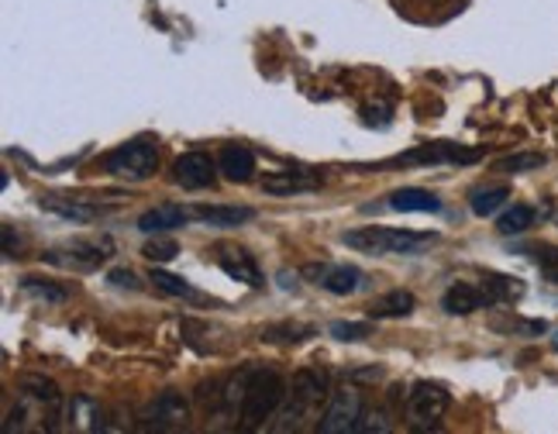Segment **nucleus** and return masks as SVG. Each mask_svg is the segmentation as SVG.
I'll list each match as a JSON object with an SVG mask.
<instances>
[{
	"mask_svg": "<svg viewBox=\"0 0 558 434\" xmlns=\"http://www.w3.org/2000/svg\"><path fill=\"white\" fill-rule=\"evenodd\" d=\"M193 217H197V221L207 225V228H239V225L252 221L255 210L252 207H225V204H214V207H197V210H193Z\"/></svg>",
	"mask_w": 558,
	"mask_h": 434,
	"instance_id": "nucleus-19",
	"label": "nucleus"
},
{
	"mask_svg": "<svg viewBox=\"0 0 558 434\" xmlns=\"http://www.w3.org/2000/svg\"><path fill=\"white\" fill-rule=\"evenodd\" d=\"M507 201H510V186H486V190L472 193L469 204H472V214L489 217V214H497Z\"/></svg>",
	"mask_w": 558,
	"mask_h": 434,
	"instance_id": "nucleus-21",
	"label": "nucleus"
},
{
	"mask_svg": "<svg viewBox=\"0 0 558 434\" xmlns=\"http://www.w3.org/2000/svg\"><path fill=\"white\" fill-rule=\"evenodd\" d=\"M369 335H373L369 321H335L331 324V338H338V341H362Z\"/></svg>",
	"mask_w": 558,
	"mask_h": 434,
	"instance_id": "nucleus-27",
	"label": "nucleus"
},
{
	"mask_svg": "<svg viewBox=\"0 0 558 434\" xmlns=\"http://www.w3.org/2000/svg\"><path fill=\"white\" fill-rule=\"evenodd\" d=\"M153 284H156V290H162V293H169V297H183V300H204L197 290H193L186 279H180V276H169L166 269H153Z\"/></svg>",
	"mask_w": 558,
	"mask_h": 434,
	"instance_id": "nucleus-25",
	"label": "nucleus"
},
{
	"mask_svg": "<svg viewBox=\"0 0 558 434\" xmlns=\"http://www.w3.org/2000/svg\"><path fill=\"white\" fill-rule=\"evenodd\" d=\"M218 266H221L231 279H239V284H245V287H263V284H266L259 263H255V258H252L245 249H221V252H218Z\"/></svg>",
	"mask_w": 558,
	"mask_h": 434,
	"instance_id": "nucleus-14",
	"label": "nucleus"
},
{
	"mask_svg": "<svg viewBox=\"0 0 558 434\" xmlns=\"http://www.w3.org/2000/svg\"><path fill=\"white\" fill-rule=\"evenodd\" d=\"M441 308L452 317H465V314H476L483 308H493V300H489L483 284H452L441 297Z\"/></svg>",
	"mask_w": 558,
	"mask_h": 434,
	"instance_id": "nucleus-12",
	"label": "nucleus"
},
{
	"mask_svg": "<svg viewBox=\"0 0 558 434\" xmlns=\"http://www.w3.org/2000/svg\"><path fill=\"white\" fill-rule=\"evenodd\" d=\"M38 207H41V210H49V214L66 217V221H76V225H90V221H97V217L104 214V207H97V204H87V201H66V197H41Z\"/></svg>",
	"mask_w": 558,
	"mask_h": 434,
	"instance_id": "nucleus-17",
	"label": "nucleus"
},
{
	"mask_svg": "<svg viewBox=\"0 0 558 434\" xmlns=\"http://www.w3.org/2000/svg\"><path fill=\"white\" fill-rule=\"evenodd\" d=\"M328 394V376L320 369H300L293 383L287 386V400L279 407L272 431L290 434V431H304L311 421H317V410L325 403Z\"/></svg>",
	"mask_w": 558,
	"mask_h": 434,
	"instance_id": "nucleus-1",
	"label": "nucleus"
},
{
	"mask_svg": "<svg viewBox=\"0 0 558 434\" xmlns=\"http://www.w3.org/2000/svg\"><path fill=\"white\" fill-rule=\"evenodd\" d=\"M548 159L542 156V152H518V156H507L497 162L500 172H531V169H542Z\"/></svg>",
	"mask_w": 558,
	"mask_h": 434,
	"instance_id": "nucleus-26",
	"label": "nucleus"
},
{
	"mask_svg": "<svg viewBox=\"0 0 558 434\" xmlns=\"http://www.w3.org/2000/svg\"><path fill=\"white\" fill-rule=\"evenodd\" d=\"M287 400V383L272 369H248V383H245V400H242V431H259L266 427L279 407Z\"/></svg>",
	"mask_w": 558,
	"mask_h": 434,
	"instance_id": "nucleus-3",
	"label": "nucleus"
},
{
	"mask_svg": "<svg viewBox=\"0 0 558 434\" xmlns=\"http://www.w3.org/2000/svg\"><path fill=\"white\" fill-rule=\"evenodd\" d=\"M190 217H193V210H186V207H180V204H159V207L145 210V214L138 217V231H142V234H166V231L183 228V225L190 221Z\"/></svg>",
	"mask_w": 558,
	"mask_h": 434,
	"instance_id": "nucleus-13",
	"label": "nucleus"
},
{
	"mask_svg": "<svg viewBox=\"0 0 558 434\" xmlns=\"http://www.w3.org/2000/svg\"><path fill=\"white\" fill-rule=\"evenodd\" d=\"M114 252V242L111 238H80V242H70L66 249H52L46 252V263L52 266H62V269H97L100 263H107Z\"/></svg>",
	"mask_w": 558,
	"mask_h": 434,
	"instance_id": "nucleus-6",
	"label": "nucleus"
},
{
	"mask_svg": "<svg viewBox=\"0 0 558 434\" xmlns=\"http://www.w3.org/2000/svg\"><path fill=\"white\" fill-rule=\"evenodd\" d=\"M390 207L400 210V214H438L441 210V201L435 197L432 190H421V186H407V190H397L390 197Z\"/></svg>",
	"mask_w": 558,
	"mask_h": 434,
	"instance_id": "nucleus-18",
	"label": "nucleus"
},
{
	"mask_svg": "<svg viewBox=\"0 0 558 434\" xmlns=\"http://www.w3.org/2000/svg\"><path fill=\"white\" fill-rule=\"evenodd\" d=\"M417 308V300L414 293H407V290H390V293H383L373 300V308H369V317H407V314H414Z\"/></svg>",
	"mask_w": 558,
	"mask_h": 434,
	"instance_id": "nucleus-20",
	"label": "nucleus"
},
{
	"mask_svg": "<svg viewBox=\"0 0 558 434\" xmlns=\"http://www.w3.org/2000/svg\"><path fill=\"white\" fill-rule=\"evenodd\" d=\"M551 349H555V352H558V331H555V335H551Z\"/></svg>",
	"mask_w": 558,
	"mask_h": 434,
	"instance_id": "nucleus-34",
	"label": "nucleus"
},
{
	"mask_svg": "<svg viewBox=\"0 0 558 434\" xmlns=\"http://www.w3.org/2000/svg\"><path fill=\"white\" fill-rule=\"evenodd\" d=\"M393 424H390V418H386V410H373V414H362V421H359V431L355 434H373V431H379V434H386Z\"/></svg>",
	"mask_w": 558,
	"mask_h": 434,
	"instance_id": "nucleus-31",
	"label": "nucleus"
},
{
	"mask_svg": "<svg viewBox=\"0 0 558 434\" xmlns=\"http://www.w3.org/2000/svg\"><path fill=\"white\" fill-rule=\"evenodd\" d=\"M534 225V207L527 204H513L500 214V221H497V231L500 234H521Z\"/></svg>",
	"mask_w": 558,
	"mask_h": 434,
	"instance_id": "nucleus-23",
	"label": "nucleus"
},
{
	"mask_svg": "<svg viewBox=\"0 0 558 434\" xmlns=\"http://www.w3.org/2000/svg\"><path fill=\"white\" fill-rule=\"evenodd\" d=\"M142 421H145L142 424L145 431H159V434L183 431L190 424V407H186L183 394H177V389H166V394H159L153 403H148Z\"/></svg>",
	"mask_w": 558,
	"mask_h": 434,
	"instance_id": "nucleus-9",
	"label": "nucleus"
},
{
	"mask_svg": "<svg viewBox=\"0 0 558 434\" xmlns=\"http://www.w3.org/2000/svg\"><path fill=\"white\" fill-rule=\"evenodd\" d=\"M320 186V177L304 169H283V172H269L263 190L272 193V197H293V193H311Z\"/></svg>",
	"mask_w": 558,
	"mask_h": 434,
	"instance_id": "nucleus-15",
	"label": "nucleus"
},
{
	"mask_svg": "<svg viewBox=\"0 0 558 434\" xmlns=\"http://www.w3.org/2000/svg\"><path fill=\"white\" fill-rule=\"evenodd\" d=\"M304 276L335 297H352L359 290H366V273L355 266H341V263H314L304 269Z\"/></svg>",
	"mask_w": 558,
	"mask_h": 434,
	"instance_id": "nucleus-10",
	"label": "nucleus"
},
{
	"mask_svg": "<svg viewBox=\"0 0 558 434\" xmlns=\"http://www.w3.org/2000/svg\"><path fill=\"white\" fill-rule=\"evenodd\" d=\"M21 397H32L38 403H46V407H59V386L46 376H25L21 379Z\"/></svg>",
	"mask_w": 558,
	"mask_h": 434,
	"instance_id": "nucleus-22",
	"label": "nucleus"
},
{
	"mask_svg": "<svg viewBox=\"0 0 558 434\" xmlns=\"http://www.w3.org/2000/svg\"><path fill=\"white\" fill-rule=\"evenodd\" d=\"M362 414H366V410H362V394L355 386H341L328 397V407L317 421V431L320 434H349V431L355 434Z\"/></svg>",
	"mask_w": 558,
	"mask_h": 434,
	"instance_id": "nucleus-5",
	"label": "nucleus"
},
{
	"mask_svg": "<svg viewBox=\"0 0 558 434\" xmlns=\"http://www.w3.org/2000/svg\"><path fill=\"white\" fill-rule=\"evenodd\" d=\"M25 293H32V297H38V300H49V303H62L70 293L62 290V287H56V284H49V279H25Z\"/></svg>",
	"mask_w": 558,
	"mask_h": 434,
	"instance_id": "nucleus-28",
	"label": "nucleus"
},
{
	"mask_svg": "<svg viewBox=\"0 0 558 434\" xmlns=\"http://www.w3.org/2000/svg\"><path fill=\"white\" fill-rule=\"evenodd\" d=\"M218 169L231 183H248L252 172H255V156L245 145H225L221 156H218Z\"/></svg>",
	"mask_w": 558,
	"mask_h": 434,
	"instance_id": "nucleus-16",
	"label": "nucleus"
},
{
	"mask_svg": "<svg viewBox=\"0 0 558 434\" xmlns=\"http://www.w3.org/2000/svg\"><path fill=\"white\" fill-rule=\"evenodd\" d=\"M483 287H486L493 303H510L524 293L521 279H510V276H489V279H483Z\"/></svg>",
	"mask_w": 558,
	"mask_h": 434,
	"instance_id": "nucleus-24",
	"label": "nucleus"
},
{
	"mask_svg": "<svg viewBox=\"0 0 558 434\" xmlns=\"http://www.w3.org/2000/svg\"><path fill=\"white\" fill-rule=\"evenodd\" d=\"M218 162H214L207 152H183V156L173 162V180L183 190H207L218 180Z\"/></svg>",
	"mask_w": 558,
	"mask_h": 434,
	"instance_id": "nucleus-11",
	"label": "nucleus"
},
{
	"mask_svg": "<svg viewBox=\"0 0 558 434\" xmlns=\"http://www.w3.org/2000/svg\"><path fill=\"white\" fill-rule=\"evenodd\" d=\"M341 242L355 252L366 255H421L424 249H432L438 242V234L432 231H407V228H355L341 234Z\"/></svg>",
	"mask_w": 558,
	"mask_h": 434,
	"instance_id": "nucleus-2",
	"label": "nucleus"
},
{
	"mask_svg": "<svg viewBox=\"0 0 558 434\" xmlns=\"http://www.w3.org/2000/svg\"><path fill=\"white\" fill-rule=\"evenodd\" d=\"M452 397L445 394V386L438 383H414V389L407 394V414L417 427H438V421L445 418Z\"/></svg>",
	"mask_w": 558,
	"mask_h": 434,
	"instance_id": "nucleus-8",
	"label": "nucleus"
},
{
	"mask_svg": "<svg viewBox=\"0 0 558 434\" xmlns=\"http://www.w3.org/2000/svg\"><path fill=\"white\" fill-rule=\"evenodd\" d=\"M177 255H180V245L173 242V238H159L156 234V242L145 245V258H148V263H169V258H177Z\"/></svg>",
	"mask_w": 558,
	"mask_h": 434,
	"instance_id": "nucleus-29",
	"label": "nucleus"
},
{
	"mask_svg": "<svg viewBox=\"0 0 558 434\" xmlns=\"http://www.w3.org/2000/svg\"><path fill=\"white\" fill-rule=\"evenodd\" d=\"M107 279H111V284H114L118 290H138V276H135V273H128V269H114Z\"/></svg>",
	"mask_w": 558,
	"mask_h": 434,
	"instance_id": "nucleus-33",
	"label": "nucleus"
},
{
	"mask_svg": "<svg viewBox=\"0 0 558 434\" xmlns=\"http://www.w3.org/2000/svg\"><path fill=\"white\" fill-rule=\"evenodd\" d=\"M538 269H542V276L548 279V284L558 287V249H551V245L538 249Z\"/></svg>",
	"mask_w": 558,
	"mask_h": 434,
	"instance_id": "nucleus-30",
	"label": "nucleus"
},
{
	"mask_svg": "<svg viewBox=\"0 0 558 434\" xmlns=\"http://www.w3.org/2000/svg\"><path fill=\"white\" fill-rule=\"evenodd\" d=\"M480 159H483V148L435 142V145H417L411 152H403V156L390 159V166H469Z\"/></svg>",
	"mask_w": 558,
	"mask_h": 434,
	"instance_id": "nucleus-7",
	"label": "nucleus"
},
{
	"mask_svg": "<svg viewBox=\"0 0 558 434\" xmlns=\"http://www.w3.org/2000/svg\"><path fill=\"white\" fill-rule=\"evenodd\" d=\"M279 335H290V341H304L307 335H314V328H307V324H279V328H269L263 338L266 341H276Z\"/></svg>",
	"mask_w": 558,
	"mask_h": 434,
	"instance_id": "nucleus-32",
	"label": "nucleus"
},
{
	"mask_svg": "<svg viewBox=\"0 0 558 434\" xmlns=\"http://www.w3.org/2000/svg\"><path fill=\"white\" fill-rule=\"evenodd\" d=\"M104 166L118 180L142 183L159 169V148L148 138H132V142H124L121 148H114L111 156L104 159Z\"/></svg>",
	"mask_w": 558,
	"mask_h": 434,
	"instance_id": "nucleus-4",
	"label": "nucleus"
}]
</instances>
